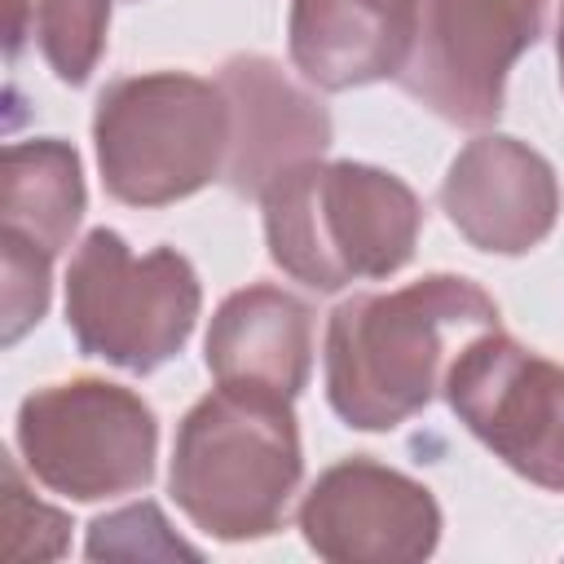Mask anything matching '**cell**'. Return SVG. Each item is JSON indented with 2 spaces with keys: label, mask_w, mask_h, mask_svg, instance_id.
<instances>
[{
  "label": "cell",
  "mask_w": 564,
  "mask_h": 564,
  "mask_svg": "<svg viewBox=\"0 0 564 564\" xmlns=\"http://www.w3.org/2000/svg\"><path fill=\"white\" fill-rule=\"evenodd\" d=\"M4 524H9V560H53L66 551L70 520L40 498L26 494L18 463H4Z\"/></svg>",
  "instance_id": "obj_18"
},
{
  "label": "cell",
  "mask_w": 564,
  "mask_h": 564,
  "mask_svg": "<svg viewBox=\"0 0 564 564\" xmlns=\"http://www.w3.org/2000/svg\"><path fill=\"white\" fill-rule=\"evenodd\" d=\"M542 13L546 0H423L397 84L454 128H489Z\"/></svg>",
  "instance_id": "obj_7"
},
{
  "label": "cell",
  "mask_w": 564,
  "mask_h": 564,
  "mask_svg": "<svg viewBox=\"0 0 564 564\" xmlns=\"http://www.w3.org/2000/svg\"><path fill=\"white\" fill-rule=\"evenodd\" d=\"M555 57H560V84H564V26H560V35H555Z\"/></svg>",
  "instance_id": "obj_19"
},
{
  "label": "cell",
  "mask_w": 564,
  "mask_h": 564,
  "mask_svg": "<svg viewBox=\"0 0 564 564\" xmlns=\"http://www.w3.org/2000/svg\"><path fill=\"white\" fill-rule=\"evenodd\" d=\"M84 167L70 141L31 137L4 145L0 163V229L62 256L84 220Z\"/></svg>",
  "instance_id": "obj_14"
},
{
  "label": "cell",
  "mask_w": 564,
  "mask_h": 564,
  "mask_svg": "<svg viewBox=\"0 0 564 564\" xmlns=\"http://www.w3.org/2000/svg\"><path fill=\"white\" fill-rule=\"evenodd\" d=\"M229 101V154H225V185L234 194L260 198L273 176L295 163L322 159L330 145V115L326 106L295 88L273 57L238 53L216 75Z\"/></svg>",
  "instance_id": "obj_11"
},
{
  "label": "cell",
  "mask_w": 564,
  "mask_h": 564,
  "mask_svg": "<svg viewBox=\"0 0 564 564\" xmlns=\"http://www.w3.org/2000/svg\"><path fill=\"white\" fill-rule=\"evenodd\" d=\"M93 145L110 198L167 207L225 176L229 101L189 70L123 75L97 97Z\"/></svg>",
  "instance_id": "obj_4"
},
{
  "label": "cell",
  "mask_w": 564,
  "mask_h": 564,
  "mask_svg": "<svg viewBox=\"0 0 564 564\" xmlns=\"http://www.w3.org/2000/svg\"><path fill=\"white\" fill-rule=\"evenodd\" d=\"M203 286L176 247L132 256V247L97 225L66 269V326L84 357L128 375H154L194 335Z\"/></svg>",
  "instance_id": "obj_5"
},
{
  "label": "cell",
  "mask_w": 564,
  "mask_h": 564,
  "mask_svg": "<svg viewBox=\"0 0 564 564\" xmlns=\"http://www.w3.org/2000/svg\"><path fill=\"white\" fill-rule=\"evenodd\" d=\"M498 330V304L458 273L339 300L326 322V401L357 432H392L445 383L476 335Z\"/></svg>",
  "instance_id": "obj_1"
},
{
  "label": "cell",
  "mask_w": 564,
  "mask_h": 564,
  "mask_svg": "<svg viewBox=\"0 0 564 564\" xmlns=\"http://www.w3.org/2000/svg\"><path fill=\"white\" fill-rule=\"evenodd\" d=\"M203 348L216 383L295 401L313 370V308L269 282L242 286L212 313Z\"/></svg>",
  "instance_id": "obj_13"
},
{
  "label": "cell",
  "mask_w": 564,
  "mask_h": 564,
  "mask_svg": "<svg viewBox=\"0 0 564 564\" xmlns=\"http://www.w3.org/2000/svg\"><path fill=\"white\" fill-rule=\"evenodd\" d=\"M13 441L44 489L75 502H101L154 480L159 419L123 383L70 379L22 397Z\"/></svg>",
  "instance_id": "obj_6"
},
{
  "label": "cell",
  "mask_w": 564,
  "mask_h": 564,
  "mask_svg": "<svg viewBox=\"0 0 564 564\" xmlns=\"http://www.w3.org/2000/svg\"><path fill=\"white\" fill-rule=\"evenodd\" d=\"M441 207L476 251L524 256L560 220V181L533 145L480 132L454 154L441 181Z\"/></svg>",
  "instance_id": "obj_10"
},
{
  "label": "cell",
  "mask_w": 564,
  "mask_h": 564,
  "mask_svg": "<svg viewBox=\"0 0 564 564\" xmlns=\"http://www.w3.org/2000/svg\"><path fill=\"white\" fill-rule=\"evenodd\" d=\"M560 26H564V0H560Z\"/></svg>",
  "instance_id": "obj_20"
},
{
  "label": "cell",
  "mask_w": 564,
  "mask_h": 564,
  "mask_svg": "<svg viewBox=\"0 0 564 564\" xmlns=\"http://www.w3.org/2000/svg\"><path fill=\"white\" fill-rule=\"evenodd\" d=\"M110 31V0H35V44L48 70L79 88L97 70Z\"/></svg>",
  "instance_id": "obj_15"
},
{
  "label": "cell",
  "mask_w": 564,
  "mask_h": 564,
  "mask_svg": "<svg viewBox=\"0 0 564 564\" xmlns=\"http://www.w3.org/2000/svg\"><path fill=\"white\" fill-rule=\"evenodd\" d=\"M84 551L93 560H198V551L172 533L154 502H132L123 511L97 516L88 524Z\"/></svg>",
  "instance_id": "obj_16"
},
{
  "label": "cell",
  "mask_w": 564,
  "mask_h": 564,
  "mask_svg": "<svg viewBox=\"0 0 564 564\" xmlns=\"http://www.w3.org/2000/svg\"><path fill=\"white\" fill-rule=\"evenodd\" d=\"M260 203L273 264L313 291L392 278L423 229L419 194L397 172L352 159L295 163L269 181Z\"/></svg>",
  "instance_id": "obj_3"
},
{
  "label": "cell",
  "mask_w": 564,
  "mask_h": 564,
  "mask_svg": "<svg viewBox=\"0 0 564 564\" xmlns=\"http://www.w3.org/2000/svg\"><path fill=\"white\" fill-rule=\"evenodd\" d=\"M0 260H4V330H0V344L13 348L48 313L53 256L31 247L26 238L0 229Z\"/></svg>",
  "instance_id": "obj_17"
},
{
  "label": "cell",
  "mask_w": 564,
  "mask_h": 564,
  "mask_svg": "<svg viewBox=\"0 0 564 564\" xmlns=\"http://www.w3.org/2000/svg\"><path fill=\"white\" fill-rule=\"evenodd\" d=\"M304 454L291 397L216 388L185 410L172 441L167 489L216 542H256L282 529Z\"/></svg>",
  "instance_id": "obj_2"
},
{
  "label": "cell",
  "mask_w": 564,
  "mask_h": 564,
  "mask_svg": "<svg viewBox=\"0 0 564 564\" xmlns=\"http://www.w3.org/2000/svg\"><path fill=\"white\" fill-rule=\"evenodd\" d=\"M423 0H291L286 48L322 93L397 79Z\"/></svg>",
  "instance_id": "obj_12"
},
{
  "label": "cell",
  "mask_w": 564,
  "mask_h": 564,
  "mask_svg": "<svg viewBox=\"0 0 564 564\" xmlns=\"http://www.w3.org/2000/svg\"><path fill=\"white\" fill-rule=\"evenodd\" d=\"M308 551L335 564H410L441 542V507L427 485L352 454L326 467L300 502Z\"/></svg>",
  "instance_id": "obj_9"
},
{
  "label": "cell",
  "mask_w": 564,
  "mask_h": 564,
  "mask_svg": "<svg viewBox=\"0 0 564 564\" xmlns=\"http://www.w3.org/2000/svg\"><path fill=\"white\" fill-rule=\"evenodd\" d=\"M454 419L516 476L564 494V366L485 330L449 361L441 383Z\"/></svg>",
  "instance_id": "obj_8"
}]
</instances>
